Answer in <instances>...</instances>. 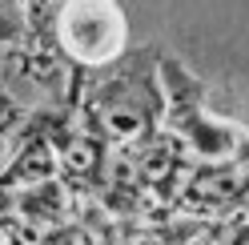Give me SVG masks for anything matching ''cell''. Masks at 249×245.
Here are the masks:
<instances>
[{
	"instance_id": "cell-1",
	"label": "cell",
	"mask_w": 249,
	"mask_h": 245,
	"mask_svg": "<svg viewBox=\"0 0 249 245\" xmlns=\"http://www.w3.org/2000/svg\"><path fill=\"white\" fill-rule=\"evenodd\" d=\"M161 56V49L141 44V49H124L101 69H85L81 105H76L81 125L113 149L157 133L165 121Z\"/></svg>"
},
{
	"instance_id": "cell-2",
	"label": "cell",
	"mask_w": 249,
	"mask_h": 245,
	"mask_svg": "<svg viewBox=\"0 0 249 245\" xmlns=\"http://www.w3.org/2000/svg\"><path fill=\"white\" fill-rule=\"evenodd\" d=\"M81 76L72 60L60 52V44L44 40H12L0 49V129L12 141L24 125H49L53 137L76 121L81 105Z\"/></svg>"
},
{
	"instance_id": "cell-3",
	"label": "cell",
	"mask_w": 249,
	"mask_h": 245,
	"mask_svg": "<svg viewBox=\"0 0 249 245\" xmlns=\"http://www.w3.org/2000/svg\"><path fill=\"white\" fill-rule=\"evenodd\" d=\"M161 85H165L161 129L173 133L193 161H229L249 153V133L209 109V85L185 69V60L169 52L161 56Z\"/></svg>"
},
{
	"instance_id": "cell-4",
	"label": "cell",
	"mask_w": 249,
	"mask_h": 245,
	"mask_svg": "<svg viewBox=\"0 0 249 245\" xmlns=\"http://www.w3.org/2000/svg\"><path fill=\"white\" fill-rule=\"evenodd\" d=\"M56 44L76 69H101L129 49V20L117 0H65L56 12Z\"/></svg>"
},
{
	"instance_id": "cell-5",
	"label": "cell",
	"mask_w": 249,
	"mask_h": 245,
	"mask_svg": "<svg viewBox=\"0 0 249 245\" xmlns=\"http://www.w3.org/2000/svg\"><path fill=\"white\" fill-rule=\"evenodd\" d=\"M249 201V153L229 161H193L185 169L177 209L201 221H221Z\"/></svg>"
},
{
	"instance_id": "cell-6",
	"label": "cell",
	"mask_w": 249,
	"mask_h": 245,
	"mask_svg": "<svg viewBox=\"0 0 249 245\" xmlns=\"http://www.w3.org/2000/svg\"><path fill=\"white\" fill-rule=\"evenodd\" d=\"M65 0H28L24 4V17H28V36L44 40V44H56V12Z\"/></svg>"
},
{
	"instance_id": "cell-7",
	"label": "cell",
	"mask_w": 249,
	"mask_h": 245,
	"mask_svg": "<svg viewBox=\"0 0 249 245\" xmlns=\"http://www.w3.org/2000/svg\"><path fill=\"white\" fill-rule=\"evenodd\" d=\"M28 36V17L24 8H0V49L12 40H24Z\"/></svg>"
},
{
	"instance_id": "cell-8",
	"label": "cell",
	"mask_w": 249,
	"mask_h": 245,
	"mask_svg": "<svg viewBox=\"0 0 249 245\" xmlns=\"http://www.w3.org/2000/svg\"><path fill=\"white\" fill-rule=\"evenodd\" d=\"M28 0H0V8H24Z\"/></svg>"
},
{
	"instance_id": "cell-9",
	"label": "cell",
	"mask_w": 249,
	"mask_h": 245,
	"mask_svg": "<svg viewBox=\"0 0 249 245\" xmlns=\"http://www.w3.org/2000/svg\"><path fill=\"white\" fill-rule=\"evenodd\" d=\"M0 145H4V129H0Z\"/></svg>"
}]
</instances>
